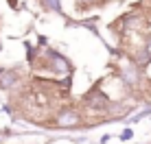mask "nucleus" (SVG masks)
<instances>
[{
	"label": "nucleus",
	"mask_w": 151,
	"mask_h": 144,
	"mask_svg": "<svg viewBox=\"0 0 151 144\" xmlns=\"http://www.w3.org/2000/svg\"><path fill=\"white\" fill-rule=\"evenodd\" d=\"M77 120H79V116H77L75 111H64V114L59 116V125H75Z\"/></svg>",
	"instance_id": "nucleus-2"
},
{
	"label": "nucleus",
	"mask_w": 151,
	"mask_h": 144,
	"mask_svg": "<svg viewBox=\"0 0 151 144\" xmlns=\"http://www.w3.org/2000/svg\"><path fill=\"white\" fill-rule=\"evenodd\" d=\"M86 103L92 107V109H101V107L107 105V96L101 94V92H90V94L86 96Z\"/></svg>",
	"instance_id": "nucleus-1"
},
{
	"label": "nucleus",
	"mask_w": 151,
	"mask_h": 144,
	"mask_svg": "<svg viewBox=\"0 0 151 144\" xmlns=\"http://www.w3.org/2000/svg\"><path fill=\"white\" fill-rule=\"evenodd\" d=\"M149 55H151V42H149Z\"/></svg>",
	"instance_id": "nucleus-4"
},
{
	"label": "nucleus",
	"mask_w": 151,
	"mask_h": 144,
	"mask_svg": "<svg viewBox=\"0 0 151 144\" xmlns=\"http://www.w3.org/2000/svg\"><path fill=\"white\" fill-rule=\"evenodd\" d=\"M46 4H50V9H59V2H57V0H46Z\"/></svg>",
	"instance_id": "nucleus-3"
}]
</instances>
